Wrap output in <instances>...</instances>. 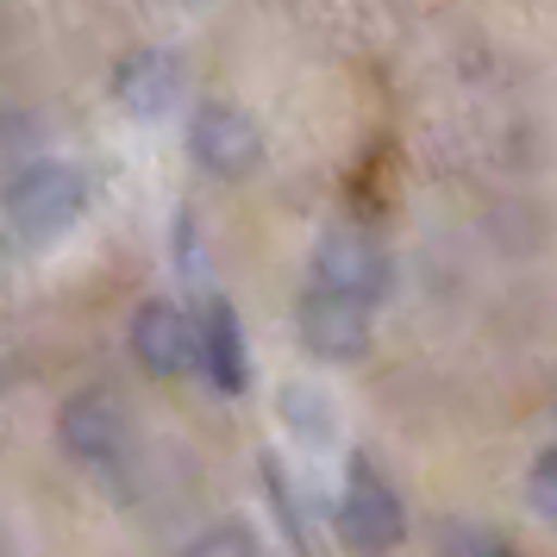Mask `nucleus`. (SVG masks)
<instances>
[{
	"label": "nucleus",
	"instance_id": "1",
	"mask_svg": "<svg viewBox=\"0 0 557 557\" xmlns=\"http://www.w3.org/2000/svg\"><path fill=\"white\" fill-rule=\"evenodd\" d=\"M82 207H88V176L70 157H32L26 170H13L7 188H0V213L26 245L63 238L82 220Z\"/></svg>",
	"mask_w": 557,
	"mask_h": 557
},
{
	"label": "nucleus",
	"instance_id": "2",
	"mask_svg": "<svg viewBox=\"0 0 557 557\" xmlns=\"http://www.w3.org/2000/svg\"><path fill=\"white\" fill-rule=\"evenodd\" d=\"M313 288L376 313V301H388V288H395V263L363 226H332L313 245Z\"/></svg>",
	"mask_w": 557,
	"mask_h": 557
},
{
	"label": "nucleus",
	"instance_id": "3",
	"mask_svg": "<svg viewBox=\"0 0 557 557\" xmlns=\"http://www.w3.org/2000/svg\"><path fill=\"white\" fill-rule=\"evenodd\" d=\"M338 532L357 557H388L407 532V507L401 488L382 476L370 457H357L351 476H345V502H338Z\"/></svg>",
	"mask_w": 557,
	"mask_h": 557
},
{
	"label": "nucleus",
	"instance_id": "4",
	"mask_svg": "<svg viewBox=\"0 0 557 557\" xmlns=\"http://www.w3.org/2000/svg\"><path fill=\"white\" fill-rule=\"evenodd\" d=\"M188 157H195V170L220 182H245L263 163V126H257L251 113L238 101H201L195 107V120H188Z\"/></svg>",
	"mask_w": 557,
	"mask_h": 557
},
{
	"label": "nucleus",
	"instance_id": "5",
	"mask_svg": "<svg viewBox=\"0 0 557 557\" xmlns=\"http://www.w3.org/2000/svg\"><path fill=\"white\" fill-rule=\"evenodd\" d=\"M126 407L120 395H107V388H76L70 401L57 407V445L88 463V470H107V463H120L126 457Z\"/></svg>",
	"mask_w": 557,
	"mask_h": 557
},
{
	"label": "nucleus",
	"instance_id": "6",
	"mask_svg": "<svg viewBox=\"0 0 557 557\" xmlns=\"http://www.w3.org/2000/svg\"><path fill=\"white\" fill-rule=\"evenodd\" d=\"M126 345L151 376H188V370H201V326L170 301L138 307L126 326Z\"/></svg>",
	"mask_w": 557,
	"mask_h": 557
},
{
	"label": "nucleus",
	"instance_id": "7",
	"mask_svg": "<svg viewBox=\"0 0 557 557\" xmlns=\"http://www.w3.org/2000/svg\"><path fill=\"white\" fill-rule=\"evenodd\" d=\"M295 332L320 363H351V357L370 351V307L338 301L326 288H307L295 301Z\"/></svg>",
	"mask_w": 557,
	"mask_h": 557
},
{
	"label": "nucleus",
	"instance_id": "8",
	"mask_svg": "<svg viewBox=\"0 0 557 557\" xmlns=\"http://www.w3.org/2000/svg\"><path fill=\"white\" fill-rule=\"evenodd\" d=\"M113 95L126 101V113L138 120H157V113H170L182 101V57L170 45H138V51L120 57V70H113Z\"/></svg>",
	"mask_w": 557,
	"mask_h": 557
},
{
	"label": "nucleus",
	"instance_id": "9",
	"mask_svg": "<svg viewBox=\"0 0 557 557\" xmlns=\"http://www.w3.org/2000/svg\"><path fill=\"white\" fill-rule=\"evenodd\" d=\"M201 376L220 388V395H238L251 382V357H245V332H238V313L226 301L207 307L201 320Z\"/></svg>",
	"mask_w": 557,
	"mask_h": 557
},
{
	"label": "nucleus",
	"instance_id": "10",
	"mask_svg": "<svg viewBox=\"0 0 557 557\" xmlns=\"http://www.w3.org/2000/svg\"><path fill=\"white\" fill-rule=\"evenodd\" d=\"M176 557H263V545H257V532L245 527V520H213V527H201Z\"/></svg>",
	"mask_w": 557,
	"mask_h": 557
},
{
	"label": "nucleus",
	"instance_id": "11",
	"mask_svg": "<svg viewBox=\"0 0 557 557\" xmlns=\"http://www.w3.org/2000/svg\"><path fill=\"white\" fill-rule=\"evenodd\" d=\"M438 557H513V545L488 527H451L445 545H438Z\"/></svg>",
	"mask_w": 557,
	"mask_h": 557
},
{
	"label": "nucleus",
	"instance_id": "12",
	"mask_svg": "<svg viewBox=\"0 0 557 557\" xmlns=\"http://www.w3.org/2000/svg\"><path fill=\"white\" fill-rule=\"evenodd\" d=\"M527 495H532V507H539V520H552L557 527V445H545V451L532 457Z\"/></svg>",
	"mask_w": 557,
	"mask_h": 557
}]
</instances>
